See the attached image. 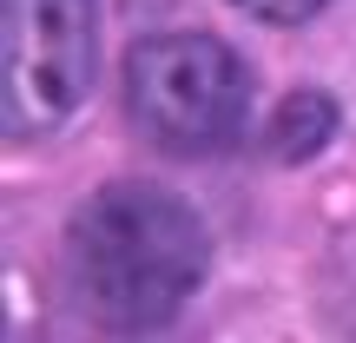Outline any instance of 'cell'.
Here are the masks:
<instances>
[{
  "label": "cell",
  "mask_w": 356,
  "mask_h": 343,
  "mask_svg": "<svg viewBox=\"0 0 356 343\" xmlns=\"http://www.w3.org/2000/svg\"><path fill=\"white\" fill-rule=\"evenodd\" d=\"M211 278V231L198 205L152 178L86 191L66 225V284L113 337L165 330Z\"/></svg>",
  "instance_id": "1"
},
{
  "label": "cell",
  "mask_w": 356,
  "mask_h": 343,
  "mask_svg": "<svg viewBox=\"0 0 356 343\" xmlns=\"http://www.w3.org/2000/svg\"><path fill=\"white\" fill-rule=\"evenodd\" d=\"M119 99L145 145L178 159H204L244 139L251 126V66L218 33H152L126 47Z\"/></svg>",
  "instance_id": "2"
},
{
  "label": "cell",
  "mask_w": 356,
  "mask_h": 343,
  "mask_svg": "<svg viewBox=\"0 0 356 343\" xmlns=\"http://www.w3.org/2000/svg\"><path fill=\"white\" fill-rule=\"evenodd\" d=\"M99 79V0H0V126L47 139Z\"/></svg>",
  "instance_id": "3"
},
{
  "label": "cell",
  "mask_w": 356,
  "mask_h": 343,
  "mask_svg": "<svg viewBox=\"0 0 356 343\" xmlns=\"http://www.w3.org/2000/svg\"><path fill=\"white\" fill-rule=\"evenodd\" d=\"M337 126H343V119H337V99H330V93L297 86V93H284V99H277V113H270V126H264V145H270V159H284V166H304V159L330 152Z\"/></svg>",
  "instance_id": "4"
},
{
  "label": "cell",
  "mask_w": 356,
  "mask_h": 343,
  "mask_svg": "<svg viewBox=\"0 0 356 343\" xmlns=\"http://www.w3.org/2000/svg\"><path fill=\"white\" fill-rule=\"evenodd\" d=\"M238 13H251V20H264V26H304V20H317L330 0H231Z\"/></svg>",
  "instance_id": "5"
}]
</instances>
